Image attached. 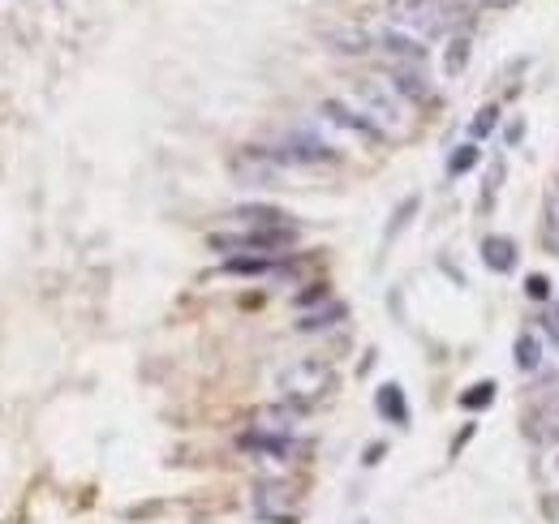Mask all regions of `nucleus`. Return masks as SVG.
Masks as SVG:
<instances>
[{
  "instance_id": "f257e3e1",
  "label": "nucleus",
  "mask_w": 559,
  "mask_h": 524,
  "mask_svg": "<svg viewBox=\"0 0 559 524\" xmlns=\"http://www.w3.org/2000/svg\"><path fill=\"white\" fill-rule=\"evenodd\" d=\"M336 99L375 134V142H400L418 125L413 99L400 95L392 78H353L344 86V95H336Z\"/></svg>"
},
{
  "instance_id": "f03ea898",
  "label": "nucleus",
  "mask_w": 559,
  "mask_h": 524,
  "mask_svg": "<svg viewBox=\"0 0 559 524\" xmlns=\"http://www.w3.org/2000/svg\"><path fill=\"white\" fill-rule=\"evenodd\" d=\"M461 5L456 0H387V26L405 31L413 39H443L461 26Z\"/></svg>"
},
{
  "instance_id": "7ed1b4c3",
  "label": "nucleus",
  "mask_w": 559,
  "mask_h": 524,
  "mask_svg": "<svg viewBox=\"0 0 559 524\" xmlns=\"http://www.w3.org/2000/svg\"><path fill=\"white\" fill-rule=\"evenodd\" d=\"M276 391L284 404H293V409H314L319 400H327L336 391V370L327 366L323 357H297L293 366H284L280 378H276Z\"/></svg>"
},
{
  "instance_id": "20e7f679",
  "label": "nucleus",
  "mask_w": 559,
  "mask_h": 524,
  "mask_svg": "<svg viewBox=\"0 0 559 524\" xmlns=\"http://www.w3.org/2000/svg\"><path fill=\"white\" fill-rule=\"evenodd\" d=\"M297 241V228H241V232H215L211 250L233 258H284V250Z\"/></svg>"
},
{
  "instance_id": "39448f33",
  "label": "nucleus",
  "mask_w": 559,
  "mask_h": 524,
  "mask_svg": "<svg viewBox=\"0 0 559 524\" xmlns=\"http://www.w3.org/2000/svg\"><path fill=\"white\" fill-rule=\"evenodd\" d=\"M233 177L241 185H276L284 177V168L271 159L267 147H246V151H237V159H233Z\"/></svg>"
},
{
  "instance_id": "423d86ee",
  "label": "nucleus",
  "mask_w": 559,
  "mask_h": 524,
  "mask_svg": "<svg viewBox=\"0 0 559 524\" xmlns=\"http://www.w3.org/2000/svg\"><path fill=\"white\" fill-rule=\"evenodd\" d=\"M254 516L271 520V524L293 520V490L284 482H258L254 486Z\"/></svg>"
},
{
  "instance_id": "0eeeda50",
  "label": "nucleus",
  "mask_w": 559,
  "mask_h": 524,
  "mask_svg": "<svg viewBox=\"0 0 559 524\" xmlns=\"http://www.w3.org/2000/svg\"><path fill=\"white\" fill-rule=\"evenodd\" d=\"M529 439L534 443H559V391L538 400V409L529 413Z\"/></svg>"
},
{
  "instance_id": "6e6552de",
  "label": "nucleus",
  "mask_w": 559,
  "mask_h": 524,
  "mask_svg": "<svg viewBox=\"0 0 559 524\" xmlns=\"http://www.w3.org/2000/svg\"><path fill=\"white\" fill-rule=\"evenodd\" d=\"M375 409L383 421H392V426H409V404H405V391L396 383H383L375 391Z\"/></svg>"
},
{
  "instance_id": "1a4fd4ad",
  "label": "nucleus",
  "mask_w": 559,
  "mask_h": 524,
  "mask_svg": "<svg viewBox=\"0 0 559 524\" xmlns=\"http://www.w3.org/2000/svg\"><path fill=\"white\" fill-rule=\"evenodd\" d=\"M482 258L491 271H512L516 267V245L508 237H486L482 241Z\"/></svg>"
},
{
  "instance_id": "9d476101",
  "label": "nucleus",
  "mask_w": 559,
  "mask_h": 524,
  "mask_svg": "<svg viewBox=\"0 0 559 524\" xmlns=\"http://www.w3.org/2000/svg\"><path fill=\"white\" fill-rule=\"evenodd\" d=\"M542 237H547V250L559 254V181H551L547 202H542Z\"/></svg>"
},
{
  "instance_id": "9b49d317",
  "label": "nucleus",
  "mask_w": 559,
  "mask_h": 524,
  "mask_svg": "<svg viewBox=\"0 0 559 524\" xmlns=\"http://www.w3.org/2000/svg\"><path fill=\"white\" fill-rule=\"evenodd\" d=\"M233 215L246 228H289V215L276 211V207H237Z\"/></svg>"
},
{
  "instance_id": "f8f14e48",
  "label": "nucleus",
  "mask_w": 559,
  "mask_h": 524,
  "mask_svg": "<svg viewBox=\"0 0 559 524\" xmlns=\"http://www.w3.org/2000/svg\"><path fill=\"white\" fill-rule=\"evenodd\" d=\"M469 35H452V43H448V52H443V74L448 78H461L465 74V65H469Z\"/></svg>"
},
{
  "instance_id": "ddd939ff",
  "label": "nucleus",
  "mask_w": 559,
  "mask_h": 524,
  "mask_svg": "<svg viewBox=\"0 0 559 524\" xmlns=\"http://www.w3.org/2000/svg\"><path fill=\"white\" fill-rule=\"evenodd\" d=\"M224 271L228 275H276L280 271V258H228Z\"/></svg>"
},
{
  "instance_id": "4468645a",
  "label": "nucleus",
  "mask_w": 559,
  "mask_h": 524,
  "mask_svg": "<svg viewBox=\"0 0 559 524\" xmlns=\"http://www.w3.org/2000/svg\"><path fill=\"white\" fill-rule=\"evenodd\" d=\"M538 361H542V344H538V336H516V366L521 370H538Z\"/></svg>"
},
{
  "instance_id": "2eb2a0df",
  "label": "nucleus",
  "mask_w": 559,
  "mask_h": 524,
  "mask_svg": "<svg viewBox=\"0 0 559 524\" xmlns=\"http://www.w3.org/2000/svg\"><path fill=\"white\" fill-rule=\"evenodd\" d=\"M473 164H478V142H461L456 155L448 159V177H461V172H469Z\"/></svg>"
},
{
  "instance_id": "dca6fc26",
  "label": "nucleus",
  "mask_w": 559,
  "mask_h": 524,
  "mask_svg": "<svg viewBox=\"0 0 559 524\" xmlns=\"http://www.w3.org/2000/svg\"><path fill=\"white\" fill-rule=\"evenodd\" d=\"M495 400V383H473L465 396H461V404L465 409H486V404Z\"/></svg>"
},
{
  "instance_id": "f3484780",
  "label": "nucleus",
  "mask_w": 559,
  "mask_h": 524,
  "mask_svg": "<svg viewBox=\"0 0 559 524\" xmlns=\"http://www.w3.org/2000/svg\"><path fill=\"white\" fill-rule=\"evenodd\" d=\"M495 116H499V108H495V104H486V108L478 112V121H473V142L491 134V129H495Z\"/></svg>"
},
{
  "instance_id": "a211bd4d",
  "label": "nucleus",
  "mask_w": 559,
  "mask_h": 524,
  "mask_svg": "<svg viewBox=\"0 0 559 524\" xmlns=\"http://www.w3.org/2000/svg\"><path fill=\"white\" fill-rule=\"evenodd\" d=\"M525 293L534 297V301H542V297L551 293V280H547V275H529V280H525Z\"/></svg>"
},
{
  "instance_id": "6ab92c4d",
  "label": "nucleus",
  "mask_w": 559,
  "mask_h": 524,
  "mask_svg": "<svg viewBox=\"0 0 559 524\" xmlns=\"http://www.w3.org/2000/svg\"><path fill=\"white\" fill-rule=\"evenodd\" d=\"M542 331H547V336H551V344L559 348V301H555L551 310H547V318H542Z\"/></svg>"
},
{
  "instance_id": "aec40b11",
  "label": "nucleus",
  "mask_w": 559,
  "mask_h": 524,
  "mask_svg": "<svg viewBox=\"0 0 559 524\" xmlns=\"http://www.w3.org/2000/svg\"><path fill=\"white\" fill-rule=\"evenodd\" d=\"M413 211H418V198H405V207H400V211H396V220H392V228H387V237H392V232H396V228H405V220H409V215H413Z\"/></svg>"
},
{
  "instance_id": "412c9836",
  "label": "nucleus",
  "mask_w": 559,
  "mask_h": 524,
  "mask_svg": "<svg viewBox=\"0 0 559 524\" xmlns=\"http://www.w3.org/2000/svg\"><path fill=\"white\" fill-rule=\"evenodd\" d=\"M478 5H486V9H512L516 0H478Z\"/></svg>"
},
{
  "instance_id": "4be33fe9",
  "label": "nucleus",
  "mask_w": 559,
  "mask_h": 524,
  "mask_svg": "<svg viewBox=\"0 0 559 524\" xmlns=\"http://www.w3.org/2000/svg\"><path fill=\"white\" fill-rule=\"evenodd\" d=\"M379 456H383V443H375V447L366 451V464H379Z\"/></svg>"
},
{
  "instance_id": "5701e85b",
  "label": "nucleus",
  "mask_w": 559,
  "mask_h": 524,
  "mask_svg": "<svg viewBox=\"0 0 559 524\" xmlns=\"http://www.w3.org/2000/svg\"><path fill=\"white\" fill-rule=\"evenodd\" d=\"M551 473L559 477V451H555V460H551Z\"/></svg>"
}]
</instances>
